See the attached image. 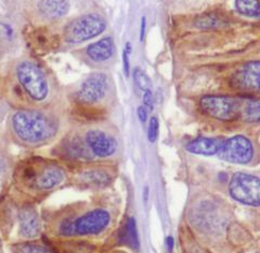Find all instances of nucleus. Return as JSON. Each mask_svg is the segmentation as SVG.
<instances>
[{"mask_svg": "<svg viewBox=\"0 0 260 253\" xmlns=\"http://www.w3.org/2000/svg\"><path fill=\"white\" fill-rule=\"evenodd\" d=\"M242 101L226 95H207L201 98L200 108L209 118L232 122L241 118Z\"/></svg>", "mask_w": 260, "mask_h": 253, "instance_id": "obj_4", "label": "nucleus"}, {"mask_svg": "<svg viewBox=\"0 0 260 253\" xmlns=\"http://www.w3.org/2000/svg\"><path fill=\"white\" fill-rule=\"evenodd\" d=\"M14 72L19 85L32 101L43 102L47 99L50 86L44 70L37 63L23 60L16 64Z\"/></svg>", "mask_w": 260, "mask_h": 253, "instance_id": "obj_2", "label": "nucleus"}, {"mask_svg": "<svg viewBox=\"0 0 260 253\" xmlns=\"http://www.w3.org/2000/svg\"><path fill=\"white\" fill-rule=\"evenodd\" d=\"M148 113H149V111L146 110L144 105H141V107L137 109L138 119H139L142 123H144V122H146V120H148Z\"/></svg>", "mask_w": 260, "mask_h": 253, "instance_id": "obj_26", "label": "nucleus"}, {"mask_svg": "<svg viewBox=\"0 0 260 253\" xmlns=\"http://www.w3.org/2000/svg\"><path fill=\"white\" fill-rule=\"evenodd\" d=\"M143 105L148 111H152L154 109V95L152 91H146L143 94Z\"/></svg>", "mask_w": 260, "mask_h": 253, "instance_id": "obj_24", "label": "nucleus"}, {"mask_svg": "<svg viewBox=\"0 0 260 253\" xmlns=\"http://www.w3.org/2000/svg\"><path fill=\"white\" fill-rule=\"evenodd\" d=\"M58 128V121L53 117L37 110H19L10 119L12 135L19 143L28 147H39L51 142Z\"/></svg>", "mask_w": 260, "mask_h": 253, "instance_id": "obj_1", "label": "nucleus"}, {"mask_svg": "<svg viewBox=\"0 0 260 253\" xmlns=\"http://www.w3.org/2000/svg\"><path fill=\"white\" fill-rule=\"evenodd\" d=\"M158 129H159L158 119L156 117L151 118L149 122V128H148V139L150 143L156 142L158 137Z\"/></svg>", "mask_w": 260, "mask_h": 253, "instance_id": "obj_23", "label": "nucleus"}, {"mask_svg": "<svg viewBox=\"0 0 260 253\" xmlns=\"http://www.w3.org/2000/svg\"><path fill=\"white\" fill-rule=\"evenodd\" d=\"M231 85L243 92H260V60L243 64L231 77Z\"/></svg>", "mask_w": 260, "mask_h": 253, "instance_id": "obj_9", "label": "nucleus"}, {"mask_svg": "<svg viewBox=\"0 0 260 253\" xmlns=\"http://www.w3.org/2000/svg\"><path fill=\"white\" fill-rule=\"evenodd\" d=\"M129 53L125 50L123 51V55H121V59H123V68L125 75L128 77L130 75V61H129Z\"/></svg>", "mask_w": 260, "mask_h": 253, "instance_id": "obj_25", "label": "nucleus"}, {"mask_svg": "<svg viewBox=\"0 0 260 253\" xmlns=\"http://www.w3.org/2000/svg\"><path fill=\"white\" fill-rule=\"evenodd\" d=\"M231 197L243 205L260 207V178L246 174L235 173L229 185Z\"/></svg>", "mask_w": 260, "mask_h": 253, "instance_id": "obj_6", "label": "nucleus"}, {"mask_svg": "<svg viewBox=\"0 0 260 253\" xmlns=\"http://www.w3.org/2000/svg\"><path fill=\"white\" fill-rule=\"evenodd\" d=\"M241 118L247 123L260 122V100L249 99L242 103Z\"/></svg>", "mask_w": 260, "mask_h": 253, "instance_id": "obj_18", "label": "nucleus"}, {"mask_svg": "<svg viewBox=\"0 0 260 253\" xmlns=\"http://www.w3.org/2000/svg\"><path fill=\"white\" fill-rule=\"evenodd\" d=\"M165 243H166V248L169 252H173L174 250V247H175V240L174 238L172 237V236H168V237L166 238L165 240Z\"/></svg>", "mask_w": 260, "mask_h": 253, "instance_id": "obj_28", "label": "nucleus"}, {"mask_svg": "<svg viewBox=\"0 0 260 253\" xmlns=\"http://www.w3.org/2000/svg\"><path fill=\"white\" fill-rule=\"evenodd\" d=\"M38 11L48 20H59L70 12L71 5L68 0H40Z\"/></svg>", "mask_w": 260, "mask_h": 253, "instance_id": "obj_13", "label": "nucleus"}, {"mask_svg": "<svg viewBox=\"0 0 260 253\" xmlns=\"http://www.w3.org/2000/svg\"><path fill=\"white\" fill-rule=\"evenodd\" d=\"M234 6L240 14L260 20V0H235Z\"/></svg>", "mask_w": 260, "mask_h": 253, "instance_id": "obj_17", "label": "nucleus"}, {"mask_svg": "<svg viewBox=\"0 0 260 253\" xmlns=\"http://www.w3.org/2000/svg\"><path fill=\"white\" fill-rule=\"evenodd\" d=\"M217 156L235 164H246L254 157V147L247 137L237 135L223 140Z\"/></svg>", "mask_w": 260, "mask_h": 253, "instance_id": "obj_7", "label": "nucleus"}, {"mask_svg": "<svg viewBox=\"0 0 260 253\" xmlns=\"http://www.w3.org/2000/svg\"><path fill=\"white\" fill-rule=\"evenodd\" d=\"M140 25H141L140 26V40H141V42H143L144 36H145V27H146V19H145L144 15L142 16Z\"/></svg>", "mask_w": 260, "mask_h": 253, "instance_id": "obj_27", "label": "nucleus"}, {"mask_svg": "<svg viewBox=\"0 0 260 253\" xmlns=\"http://www.w3.org/2000/svg\"><path fill=\"white\" fill-rule=\"evenodd\" d=\"M121 242L125 243L126 246L137 250L139 248V238H138V232H137V225L134 218H129L121 228L120 234Z\"/></svg>", "mask_w": 260, "mask_h": 253, "instance_id": "obj_16", "label": "nucleus"}, {"mask_svg": "<svg viewBox=\"0 0 260 253\" xmlns=\"http://www.w3.org/2000/svg\"><path fill=\"white\" fill-rule=\"evenodd\" d=\"M133 76H134V81L136 86L139 88L140 91H142L143 93L146 91H151L152 80L142 69L136 68L133 72Z\"/></svg>", "mask_w": 260, "mask_h": 253, "instance_id": "obj_19", "label": "nucleus"}, {"mask_svg": "<svg viewBox=\"0 0 260 253\" xmlns=\"http://www.w3.org/2000/svg\"><path fill=\"white\" fill-rule=\"evenodd\" d=\"M107 30V21L101 15L89 13L70 21L63 30V37L68 44L76 45L92 39Z\"/></svg>", "mask_w": 260, "mask_h": 253, "instance_id": "obj_3", "label": "nucleus"}, {"mask_svg": "<svg viewBox=\"0 0 260 253\" xmlns=\"http://www.w3.org/2000/svg\"><path fill=\"white\" fill-rule=\"evenodd\" d=\"M85 144L93 156L108 158L117 149V142L113 136L100 129H90L85 134Z\"/></svg>", "mask_w": 260, "mask_h": 253, "instance_id": "obj_10", "label": "nucleus"}, {"mask_svg": "<svg viewBox=\"0 0 260 253\" xmlns=\"http://www.w3.org/2000/svg\"><path fill=\"white\" fill-rule=\"evenodd\" d=\"M110 219L108 211L98 209L79 216L74 222H64L60 231L63 235H98L108 227Z\"/></svg>", "mask_w": 260, "mask_h": 253, "instance_id": "obj_5", "label": "nucleus"}, {"mask_svg": "<svg viewBox=\"0 0 260 253\" xmlns=\"http://www.w3.org/2000/svg\"><path fill=\"white\" fill-rule=\"evenodd\" d=\"M109 78L104 73H93L81 83L77 99L84 104H94L101 101L109 92Z\"/></svg>", "mask_w": 260, "mask_h": 253, "instance_id": "obj_8", "label": "nucleus"}, {"mask_svg": "<svg viewBox=\"0 0 260 253\" xmlns=\"http://www.w3.org/2000/svg\"><path fill=\"white\" fill-rule=\"evenodd\" d=\"M83 179L85 182H90L94 185H105L110 182V176L102 172V171H89L83 175Z\"/></svg>", "mask_w": 260, "mask_h": 253, "instance_id": "obj_20", "label": "nucleus"}, {"mask_svg": "<svg viewBox=\"0 0 260 253\" xmlns=\"http://www.w3.org/2000/svg\"><path fill=\"white\" fill-rule=\"evenodd\" d=\"M223 140L219 138H208L199 137L197 139L191 140L185 146L186 150L194 154H201V156H214L217 154L222 145Z\"/></svg>", "mask_w": 260, "mask_h": 253, "instance_id": "obj_14", "label": "nucleus"}, {"mask_svg": "<svg viewBox=\"0 0 260 253\" xmlns=\"http://www.w3.org/2000/svg\"><path fill=\"white\" fill-rule=\"evenodd\" d=\"M219 21L216 18V16H200V18L197 19L195 21V25L201 29H213V27H217L219 25Z\"/></svg>", "mask_w": 260, "mask_h": 253, "instance_id": "obj_22", "label": "nucleus"}, {"mask_svg": "<svg viewBox=\"0 0 260 253\" xmlns=\"http://www.w3.org/2000/svg\"><path fill=\"white\" fill-rule=\"evenodd\" d=\"M16 253H52V251L42 244L25 243L18 247Z\"/></svg>", "mask_w": 260, "mask_h": 253, "instance_id": "obj_21", "label": "nucleus"}, {"mask_svg": "<svg viewBox=\"0 0 260 253\" xmlns=\"http://www.w3.org/2000/svg\"><path fill=\"white\" fill-rule=\"evenodd\" d=\"M65 171L56 164H47L34 173L30 178L34 181L35 186L39 189L50 190L61 185L65 179Z\"/></svg>", "mask_w": 260, "mask_h": 253, "instance_id": "obj_11", "label": "nucleus"}, {"mask_svg": "<svg viewBox=\"0 0 260 253\" xmlns=\"http://www.w3.org/2000/svg\"><path fill=\"white\" fill-rule=\"evenodd\" d=\"M115 51L114 39L111 36H107L95 43L88 45L85 49L87 58L95 63H101L108 61L113 57Z\"/></svg>", "mask_w": 260, "mask_h": 253, "instance_id": "obj_12", "label": "nucleus"}, {"mask_svg": "<svg viewBox=\"0 0 260 253\" xmlns=\"http://www.w3.org/2000/svg\"><path fill=\"white\" fill-rule=\"evenodd\" d=\"M20 231L23 237L35 238L42 230V223L38 214L32 209H25L20 213Z\"/></svg>", "mask_w": 260, "mask_h": 253, "instance_id": "obj_15", "label": "nucleus"}]
</instances>
